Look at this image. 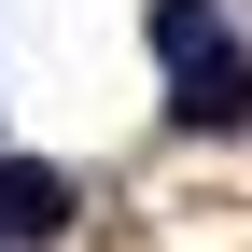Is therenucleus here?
I'll use <instances>...</instances> for the list:
<instances>
[{"label":"nucleus","mask_w":252,"mask_h":252,"mask_svg":"<svg viewBox=\"0 0 252 252\" xmlns=\"http://www.w3.org/2000/svg\"><path fill=\"white\" fill-rule=\"evenodd\" d=\"M70 224V168H42V154H0V252H42Z\"/></svg>","instance_id":"f03ea898"},{"label":"nucleus","mask_w":252,"mask_h":252,"mask_svg":"<svg viewBox=\"0 0 252 252\" xmlns=\"http://www.w3.org/2000/svg\"><path fill=\"white\" fill-rule=\"evenodd\" d=\"M210 28H224V0H154V56H196Z\"/></svg>","instance_id":"7ed1b4c3"},{"label":"nucleus","mask_w":252,"mask_h":252,"mask_svg":"<svg viewBox=\"0 0 252 252\" xmlns=\"http://www.w3.org/2000/svg\"><path fill=\"white\" fill-rule=\"evenodd\" d=\"M168 126L182 140H224V126H252V56L210 28L196 56H168Z\"/></svg>","instance_id":"f257e3e1"}]
</instances>
